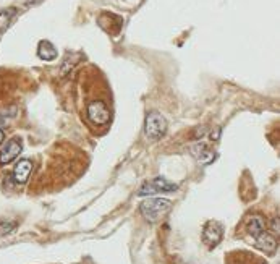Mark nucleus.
<instances>
[{
    "instance_id": "nucleus-1",
    "label": "nucleus",
    "mask_w": 280,
    "mask_h": 264,
    "mask_svg": "<svg viewBox=\"0 0 280 264\" xmlns=\"http://www.w3.org/2000/svg\"><path fill=\"white\" fill-rule=\"evenodd\" d=\"M170 209H172V203L169 200H164V198H148V200H145L139 204L141 214L151 224L161 221Z\"/></svg>"
},
{
    "instance_id": "nucleus-2",
    "label": "nucleus",
    "mask_w": 280,
    "mask_h": 264,
    "mask_svg": "<svg viewBox=\"0 0 280 264\" xmlns=\"http://www.w3.org/2000/svg\"><path fill=\"white\" fill-rule=\"evenodd\" d=\"M167 120L159 112H149L145 120V135L151 141H157L167 133Z\"/></svg>"
},
{
    "instance_id": "nucleus-14",
    "label": "nucleus",
    "mask_w": 280,
    "mask_h": 264,
    "mask_svg": "<svg viewBox=\"0 0 280 264\" xmlns=\"http://www.w3.org/2000/svg\"><path fill=\"white\" fill-rule=\"evenodd\" d=\"M270 232L274 233V235H277V233H278V217H274L270 221Z\"/></svg>"
},
{
    "instance_id": "nucleus-7",
    "label": "nucleus",
    "mask_w": 280,
    "mask_h": 264,
    "mask_svg": "<svg viewBox=\"0 0 280 264\" xmlns=\"http://www.w3.org/2000/svg\"><path fill=\"white\" fill-rule=\"evenodd\" d=\"M33 172V162L28 159L20 160V162L15 165V170H13V180L15 183H20V185H23V183L28 182L30 179V175Z\"/></svg>"
},
{
    "instance_id": "nucleus-8",
    "label": "nucleus",
    "mask_w": 280,
    "mask_h": 264,
    "mask_svg": "<svg viewBox=\"0 0 280 264\" xmlns=\"http://www.w3.org/2000/svg\"><path fill=\"white\" fill-rule=\"evenodd\" d=\"M191 154L199 160L201 164H204V165L211 164L212 160L215 159V154L203 143H198L195 146H191Z\"/></svg>"
},
{
    "instance_id": "nucleus-12",
    "label": "nucleus",
    "mask_w": 280,
    "mask_h": 264,
    "mask_svg": "<svg viewBox=\"0 0 280 264\" xmlns=\"http://www.w3.org/2000/svg\"><path fill=\"white\" fill-rule=\"evenodd\" d=\"M15 15H17V9H5V10H2L0 12V34H2L7 28L10 26V23H12V20L15 18Z\"/></svg>"
},
{
    "instance_id": "nucleus-11",
    "label": "nucleus",
    "mask_w": 280,
    "mask_h": 264,
    "mask_svg": "<svg viewBox=\"0 0 280 264\" xmlns=\"http://www.w3.org/2000/svg\"><path fill=\"white\" fill-rule=\"evenodd\" d=\"M38 55L42 60H54V58H57V49L49 41H41L38 47Z\"/></svg>"
},
{
    "instance_id": "nucleus-13",
    "label": "nucleus",
    "mask_w": 280,
    "mask_h": 264,
    "mask_svg": "<svg viewBox=\"0 0 280 264\" xmlns=\"http://www.w3.org/2000/svg\"><path fill=\"white\" fill-rule=\"evenodd\" d=\"M17 222H10V221H0V235H7L15 230Z\"/></svg>"
},
{
    "instance_id": "nucleus-6",
    "label": "nucleus",
    "mask_w": 280,
    "mask_h": 264,
    "mask_svg": "<svg viewBox=\"0 0 280 264\" xmlns=\"http://www.w3.org/2000/svg\"><path fill=\"white\" fill-rule=\"evenodd\" d=\"M23 148V143H21L20 138H12L9 143L4 146V149L0 151V165L10 164L12 160H15L18 157V154L21 152Z\"/></svg>"
},
{
    "instance_id": "nucleus-5",
    "label": "nucleus",
    "mask_w": 280,
    "mask_h": 264,
    "mask_svg": "<svg viewBox=\"0 0 280 264\" xmlns=\"http://www.w3.org/2000/svg\"><path fill=\"white\" fill-rule=\"evenodd\" d=\"M222 235H224V227L215 221H209L203 229V241L209 246L214 248L220 243Z\"/></svg>"
},
{
    "instance_id": "nucleus-4",
    "label": "nucleus",
    "mask_w": 280,
    "mask_h": 264,
    "mask_svg": "<svg viewBox=\"0 0 280 264\" xmlns=\"http://www.w3.org/2000/svg\"><path fill=\"white\" fill-rule=\"evenodd\" d=\"M177 188L178 187L175 185V183H172L162 177H157V179H153L146 183H143V187L138 190V195L149 196V195H156V193H170V192H175Z\"/></svg>"
},
{
    "instance_id": "nucleus-15",
    "label": "nucleus",
    "mask_w": 280,
    "mask_h": 264,
    "mask_svg": "<svg viewBox=\"0 0 280 264\" xmlns=\"http://www.w3.org/2000/svg\"><path fill=\"white\" fill-rule=\"evenodd\" d=\"M4 139H5V133H4V130L0 128V144L4 143Z\"/></svg>"
},
{
    "instance_id": "nucleus-10",
    "label": "nucleus",
    "mask_w": 280,
    "mask_h": 264,
    "mask_svg": "<svg viewBox=\"0 0 280 264\" xmlns=\"http://www.w3.org/2000/svg\"><path fill=\"white\" fill-rule=\"evenodd\" d=\"M246 230H248V233L253 238H256V237H259L262 232H265V222H264V219L262 217H259V216H253L248 221V224H246Z\"/></svg>"
},
{
    "instance_id": "nucleus-3",
    "label": "nucleus",
    "mask_w": 280,
    "mask_h": 264,
    "mask_svg": "<svg viewBox=\"0 0 280 264\" xmlns=\"http://www.w3.org/2000/svg\"><path fill=\"white\" fill-rule=\"evenodd\" d=\"M86 114H88L89 122H92L94 125H107L110 122V109L104 101L97 99L89 102Z\"/></svg>"
},
{
    "instance_id": "nucleus-9",
    "label": "nucleus",
    "mask_w": 280,
    "mask_h": 264,
    "mask_svg": "<svg viewBox=\"0 0 280 264\" xmlns=\"http://www.w3.org/2000/svg\"><path fill=\"white\" fill-rule=\"evenodd\" d=\"M256 245L259 246L262 251L269 253V254L275 253V250H277V241H275V238L272 237L270 233H267V232H262L259 237H256Z\"/></svg>"
}]
</instances>
